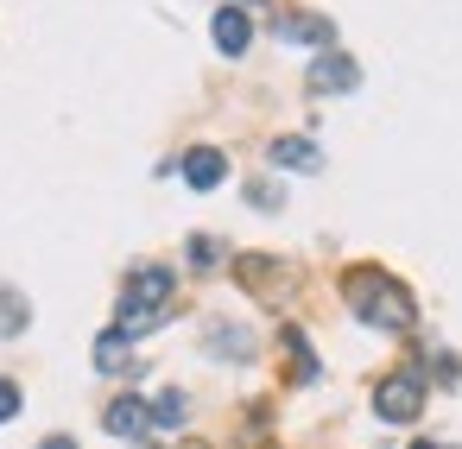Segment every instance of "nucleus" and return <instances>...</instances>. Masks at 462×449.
I'll use <instances>...</instances> for the list:
<instances>
[{
	"label": "nucleus",
	"mask_w": 462,
	"mask_h": 449,
	"mask_svg": "<svg viewBox=\"0 0 462 449\" xmlns=\"http://www.w3.org/2000/svg\"><path fill=\"white\" fill-rule=\"evenodd\" d=\"M411 449H437V443H411Z\"/></svg>",
	"instance_id": "6ab92c4d"
},
{
	"label": "nucleus",
	"mask_w": 462,
	"mask_h": 449,
	"mask_svg": "<svg viewBox=\"0 0 462 449\" xmlns=\"http://www.w3.org/2000/svg\"><path fill=\"white\" fill-rule=\"evenodd\" d=\"M342 298H348V310H355L367 329H380V335H405V329L418 323L411 291H405L393 272H380V266H355V272L342 279Z\"/></svg>",
	"instance_id": "f257e3e1"
},
{
	"label": "nucleus",
	"mask_w": 462,
	"mask_h": 449,
	"mask_svg": "<svg viewBox=\"0 0 462 449\" xmlns=\"http://www.w3.org/2000/svg\"><path fill=\"white\" fill-rule=\"evenodd\" d=\"M102 424H108L115 436H127V443H140V436L152 430V405H146V399H134V392H127V399H108V411H102Z\"/></svg>",
	"instance_id": "20e7f679"
},
{
	"label": "nucleus",
	"mask_w": 462,
	"mask_h": 449,
	"mask_svg": "<svg viewBox=\"0 0 462 449\" xmlns=\"http://www.w3.org/2000/svg\"><path fill=\"white\" fill-rule=\"evenodd\" d=\"M26 329V304H20V291H0V335H20Z\"/></svg>",
	"instance_id": "4468645a"
},
{
	"label": "nucleus",
	"mask_w": 462,
	"mask_h": 449,
	"mask_svg": "<svg viewBox=\"0 0 462 449\" xmlns=\"http://www.w3.org/2000/svg\"><path fill=\"white\" fill-rule=\"evenodd\" d=\"M209 354L247 361V354H254V342H247V329H235V323H216V342H209Z\"/></svg>",
	"instance_id": "f8f14e48"
},
{
	"label": "nucleus",
	"mask_w": 462,
	"mask_h": 449,
	"mask_svg": "<svg viewBox=\"0 0 462 449\" xmlns=\"http://www.w3.org/2000/svg\"><path fill=\"white\" fill-rule=\"evenodd\" d=\"M247 39H254V20H247L241 7H222V14H216V51L241 58V51H247Z\"/></svg>",
	"instance_id": "1a4fd4ad"
},
{
	"label": "nucleus",
	"mask_w": 462,
	"mask_h": 449,
	"mask_svg": "<svg viewBox=\"0 0 462 449\" xmlns=\"http://www.w3.org/2000/svg\"><path fill=\"white\" fill-rule=\"evenodd\" d=\"M39 449H77V436H45Z\"/></svg>",
	"instance_id": "a211bd4d"
},
{
	"label": "nucleus",
	"mask_w": 462,
	"mask_h": 449,
	"mask_svg": "<svg viewBox=\"0 0 462 449\" xmlns=\"http://www.w3.org/2000/svg\"><path fill=\"white\" fill-rule=\"evenodd\" d=\"M228 178V152H216V146H190L184 152V184L190 190H216Z\"/></svg>",
	"instance_id": "423d86ee"
},
{
	"label": "nucleus",
	"mask_w": 462,
	"mask_h": 449,
	"mask_svg": "<svg viewBox=\"0 0 462 449\" xmlns=\"http://www.w3.org/2000/svg\"><path fill=\"white\" fill-rule=\"evenodd\" d=\"M247 203H254V209H279V203H285V190H273V184H254V190H247Z\"/></svg>",
	"instance_id": "dca6fc26"
},
{
	"label": "nucleus",
	"mask_w": 462,
	"mask_h": 449,
	"mask_svg": "<svg viewBox=\"0 0 462 449\" xmlns=\"http://www.w3.org/2000/svg\"><path fill=\"white\" fill-rule=\"evenodd\" d=\"M171 304H178V272L171 266H134V279H127V291H121V335L134 342V335H146V329H159L165 316H171Z\"/></svg>",
	"instance_id": "f03ea898"
},
{
	"label": "nucleus",
	"mask_w": 462,
	"mask_h": 449,
	"mask_svg": "<svg viewBox=\"0 0 462 449\" xmlns=\"http://www.w3.org/2000/svg\"><path fill=\"white\" fill-rule=\"evenodd\" d=\"M96 367H102V373H127V367H134V354H127V335H121V329H108V335L96 342Z\"/></svg>",
	"instance_id": "9b49d317"
},
{
	"label": "nucleus",
	"mask_w": 462,
	"mask_h": 449,
	"mask_svg": "<svg viewBox=\"0 0 462 449\" xmlns=\"http://www.w3.org/2000/svg\"><path fill=\"white\" fill-rule=\"evenodd\" d=\"M355 83H361V70H355V58H342V51H329V58L310 64V89H317V96H348Z\"/></svg>",
	"instance_id": "39448f33"
},
{
	"label": "nucleus",
	"mask_w": 462,
	"mask_h": 449,
	"mask_svg": "<svg viewBox=\"0 0 462 449\" xmlns=\"http://www.w3.org/2000/svg\"><path fill=\"white\" fill-rule=\"evenodd\" d=\"M374 411H380L386 424H411V417L424 411V380H418V373H386V380L374 386Z\"/></svg>",
	"instance_id": "7ed1b4c3"
},
{
	"label": "nucleus",
	"mask_w": 462,
	"mask_h": 449,
	"mask_svg": "<svg viewBox=\"0 0 462 449\" xmlns=\"http://www.w3.org/2000/svg\"><path fill=\"white\" fill-rule=\"evenodd\" d=\"M266 159L285 165V171H323V152H317L310 140H298V133H279V140L266 146Z\"/></svg>",
	"instance_id": "6e6552de"
},
{
	"label": "nucleus",
	"mask_w": 462,
	"mask_h": 449,
	"mask_svg": "<svg viewBox=\"0 0 462 449\" xmlns=\"http://www.w3.org/2000/svg\"><path fill=\"white\" fill-rule=\"evenodd\" d=\"M184 417H190V399H184V392H159V399H152V424L171 430V424H184Z\"/></svg>",
	"instance_id": "ddd939ff"
},
{
	"label": "nucleus",
	"mask_w": 462,
	"mask_h": 449,
	"mask_svg": "<svg viewBox=\"0 0 462 449\" xmlns=\"http://www.w3.org/2000/svg\"><path fill=\"white\" fill-rule=\"evenodd\" d=\"M273 32H279L285 45H329V39H336V26H329L323 14H285Z\"/></svg>",
	"instance_id": "0eeeda50"
},
{
	"label": "nucleus",
	"mask_w": 462,
	"mask_h": 449,
	"mask_svg": "<svg viewBox=\"0 0 462 449\" xmlns=\"http://www.w3.org/2000/svg\"><path fill=\"white\" fill-rule=\"evenodd\" d=\"M7 417H20V386L0 380V424H7Z\"/></svg>",
	"instance_id": "f3484780"
},
{
	"label": "nucleus",
	"mask_w": 462,
	"mask_h": 449,
	"mask_svg": "<svg viewBox=\"0 0 462 449\" xmlns=\"http://www.w3.org/2000/svg\"><path fill=\"white\" fill-rule=\"evenodd\" d=\"M279 342H285V354H291V380H298V386H310V380H317V354H310L304 329H279Z\"/></svg>",
	"instance_id": "9d476101"
},
{
	"label": "nucleus",
	"mask_w": 462,
	"mask_h": 449,
	"mask_svg": "<svg viewBox=\"0 0 462 449\" xmlns=\"http://www.w3.org/2000/svg\"><path fill=\"white\" fill-rule=\"evenodd\" d=\"M216 260H222V241H203V234H197V241H190V266H216Z\"/></svg>",
	"instance_id": "2eb2a0df"
}]
</instances>
